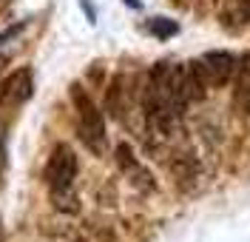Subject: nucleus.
<instances>
[{
    "label": "nucleus",
    "mask_w": 250,
    "mask_h": 242,
    "mask_svg": "<svg viewBox=\"0 0 250 242\" xmlns=\"http://www.w3.org/2000/svg\"><path fill=\"white\" fill-rule=\"evenodd\" d=\"M71 100H74V106H77L80 137H83V143L88 145L91 151L100 154V151L105 148V120H103V114L97 111L94 100L85 94L83 86H71Z\"/></svg>",
    "instance_id": "1"
},
{
    "label": "nucleus",
    "mask_w": 250,
    "mask_h": 242,
    "mask_svg": "<svg viewBox=\"0 0 250 242\" xmlns=\"http://www.w3.org/2000/svg\"><path fill=\"white\" fill-rule=\"evenodd\" d=\"M77 177V154L68 145H57L48 157L46 165V182L54 194H65Z\"/></svg>",
    "instance_id": "2"
},
{
    "label": "nucleus",
    "mask_w": 250,
    "mask_h": 242,
    "mask_svg": "<svg viewBox=\"0 0 250 242\" xmlns=\"http://www.w3.org/2000/svg\"><path fill=\"white\" fill-rule=\"evenodd\" d=\"M236 63L239 60H236V54H230V51H208V54H202V60H199L208 86H225L236 74V68H239Z\"/></svg>",
    "instance_id": "3"
},
{
    "label": "nucleus",
    "mask_w": 250,
    "mask_h": 242,
    "mask_svg": "<svg viewBox=\"0 0 250 242\" xmlns=\"http://www.w3.org/2000/svg\"><path fill=\"white\" fill-rule=\"evenodd\" d=\"M31 71L29 68H20L15 74H9L6 80L0 83V106H17V103H26L31 97Z\"/></svg>",
    "instance_id": "4"
},
{
    "label": "nucleus",
    "mask_w": 250,
    "mask_h": 242,
    "mask_svg": "<svg viewBox=\"0 0 250 242\" xmlns=\"http://www.w3.org/2000/svg\"><path fill=\"white\" fill-rule=\"evenodd\" d=\"M151 32H154L156 37H162V40H165V37H173V34L179 32V26H176L173 20H165V17H156L154 23H151Z\"/></svg>",
    "instance_id": "5"
},
{
    "label": "nucleus",
    "mask_w": 250,
    "mask_h": 242,
    "mask_svg": "<svg viewBox=\"0 0 250 242\" xmlns=\"http://www.w3.org/2000/svg\"><path fill=\"white\" fill-rule=\"evenodd\" d=\"M242 106H245V111L250 114V88L245 91V97H242Z\"/></svg>",
    "instance_id": "6"
},
{
    "label": "nucleus",
    "mask_w": 250,
    "mask_h": 242,
    "mask_svg": "<svg viewBox=\"0 0 250 242\" xmlns=\"http://www.w3.org/2000/svg\"><path fill=\"white\" fill-rule=\"evenodd\" d=\"M0 157H3V143H0Z\"/></svg>",
    "instance_id": "7"
},
{
    "label": "nucleus",
    "mask_w": 250,
    "mask_h": 242,
    "mask_svg": "<svg viewBox=\"0 0 250 242\" xmlns=\"http://www.w3.org/2000/svg\"><path fill=\"white\" fill-rule=\"evenodd\" d=\"M3 63H6V60H3V57H0V68H3Z\"/></svg>",
    "instance_id": "8"
},
{
    "label": "nucleus",
    "mask_w": 250,
    "mask_h": 242,
    "mask_svg": "<svg viewBox=\"0 0 250 242\" xmlns=\"http://www.w3.org/2000/svg\"><path fill=\"white\" fill-rule=\"evenodd\" d=\"M0 237H3V234H0Z\"/></svg>",
    "instance_id": "9"
}]
</instances>
